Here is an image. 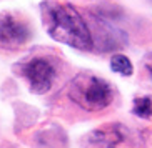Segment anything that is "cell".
Listing matches in <instances>:
<instances>
[{"instance_id":"1","label":"cell","mask_w":152,"mask_h":148,"mask_svg":"<svg viewBox=\"0 0 152 148\" xmlns=\"http://www.w3.org/2000/svg\"><path fill=\"white\" fill-rule=\"evenodd\" d=\"M40 14L45 30L57 42L77 50H90L94 40L82 15L72 5L58 4L55 0H44Z\"/></svg>"},{"instance_id":"2","label":"cell","mask_w":152,"mask_h":148,"mask_svg":"<svg viewBox=\"0 0 152 148\" xmlns=\"http://www.w3.org/2000/svg\"><path fill=\"white\" fill-rule=\"evenodd\" d=\"M70 98L79 107L89 112H97L110 105L114 92L104 78L90 73H80L74 78L70 85Z\"/></svg>"},{"instance_id":"3","label":"cell","mask_w":152,"mask_h":148,"mask_svg":"<svg viewBox=\"0 0 152 148\" xmlns=\"http://www.w3.org/2000/svg\"><path fill=\"white\" fill-rule=\"evenodd\" d=\"M22 73L27 78L30 90L34 93L49 92L55 78V70L45 58H34L22 67Z\"/></svg>"},{"instance_id":"4","label":"cell","mask_w":152,"mask_h":148,"mask_svg":"<svg viewBox=\"0 0 152 148\" xmlns=\"http://www.w3.org/2000/svg\"><path fill=\"white\" fill-rule=\"evenodd\" d=\"M30 32L27 25L10 14L0 15V47L9 50L18 48L27 43Z\"/></svg>"},{"instance_id":"5","label":"cell","mask_w":152,"mask_h":148,"mask_svg":"<svg viewBox=\"0 0 152 148\" xmlns=\"http://www.w3.org/2000/svg\"><path fill=\"white\" fill-rule=\"evenodd\" d=\"M110 68L119 75L124 77H130L134 73V67H132V62H130L125 55H114L110 58Z\"/></svg>"},{"instance_id":"6","label":"cell","mask_w":152,"mask_h":148,"mask_svg":"<svg viewBox=\"0 0 152 148\" xmlns=\"http://www.w3.org/2000/svg\"><path fill=\"white\" fill-rule=\"evenodd\" d=\"M132 112L140 118H151L152 117V100L147 97H140L134 100V110Z\"/></svg>"},{"instance_id":"7","label":"cell","mask_w":152,"mask_h":148,"mask_svg":"<svg viewBox=\"0 0 152 148\" xmlns=\"http://www.w3.org/2000/svg\"><path fill=\"white\" fill-rule=\"evenodd\" d=\"M147 68H149V72H151V75H152V53L149 55V60H147Z\"/></svg>"}]
</instances>
